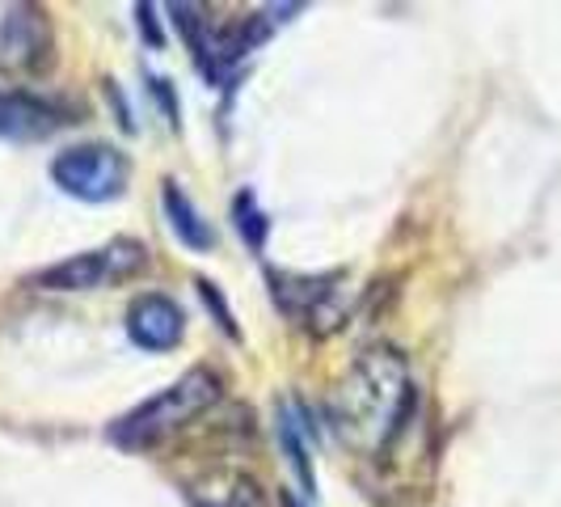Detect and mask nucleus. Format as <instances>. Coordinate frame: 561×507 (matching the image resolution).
I'll return each instance as SVG.
<instances>
[{
	"instance_id": "9b49d317",
	"label": "nucleus",
	"mask_w": 561,
	"mask_h": 507,
	"mask_svg": "<svg viewBox=\"0 0 561 507\" xmlns=\"http://www.w3.org/2000/svg\"><path fill=\"white\" fill-rule=\"evenodd\" d=\"M232 221H237V228H241L245 246H250V250H262V241H266V212H257V203H253L250 191L237 195V203H232Z\"/></svg>"
},
{
	"instance_id": "7ed1b4c3",
	"label": "nucleus",
	"mask_w": 561,
	"mask_h": 507,
	"mask_svg": "<svg viewBox=\"0 0 561 507\" xmlns=\"http://www.w3.org/2000/svg\"><path fill=\"white\" fill-rule=\"evenodd\" d=\"M144 262H148V250H144L140 241L118 237V241L102 246V250L72 254V258H64L56 267L34 271L30 288H38V292H93V288H111V283L131 280Z\"/></svg>"
},
{
	"instance_id": "9d476101",
	"label": "nucleus",
	"mask_w": 561,
	"mask_h": 507,
	"mask_svg": "<svg viewBox=\"0 0 561 507\" xmlns=\"http://www.w3.org/2000/svg\"><path fill=\"white\" fill-rule=\"evenodd\" d=\"M161 203H165V221H169V228H173V237H178L186 250H211V246H216L211 225L203 221V212H198L195 203L182 195V187H178V182H165Z\"/></svg>"
},
{
	"instance_id": "423d86ee",
	"label": "nucleus",
	"mask_w": 561,
	"mask_h": 507,
	"mask_svg": "<svg viewBox=\"0 0 561 507\" xmlns=\"http://www.w3.org/2000/svg\"><path fill=\"white\" fill-rule=\"evenodd\" d=\"M51 59V18L38 4H18L0 22V68L38 72Z\"/></svg>"
},
{
	"instance_id": "6e6552de",
	"label": "nucleus",
	"mask_w": 561,
	"mask_h": 507,
	"mask_svg": "<svg viewBox=\"0 0 561 507\" xmlns=\"http://www.w3.org/2000/svg\"><path fill=\"white\" fill-rule=\"evenodd\" d=\"M59 123H64V114L51 102H43L34 93H18V89H0V140H43Z\"/></svg>"
},
{
	"instance_id": "f257e3e1",
	"label": "nucleus",
	"mask_w": 561,
	"mask_h": 507,
	"mask_svg": "<svg viewBox=\"0 0 561 507\" xmlns=\"http://www.w3.org/2000/svg\"><path fill=\"white\" fill-rule=\"evenodd\" d=\"M410 406L405 356L393 347H367L337 390V419L359 444H389Z\"/></svg>"
},
{
	"instance_id": "0eeeda50",
	"label": "nucleus",
	"mask_w": 561,
	"mask_h": 507,
	"mask_svg": "<svg viewBox=\"0 0 561 507\" xmlns=\"http://www.w3.org/2000/svg\"><path fill=\"white\" fill-rule=\"evenodd\" d=\"M127 335L144 351H169V347H178L182 335H186V317H182V309L169 296L148 292V296H140L127 309Z\"/></svg>"
},
{
	"instance_id": "39448f33",
	"label": "nucleus",
	"mask_w": 561,
	"mask_h": 507,
	"mask_svg": "<svg viewBox=\"0 0 561 507\" xmlns=\"http://www.w3.org/2000/svg\"><path fill=\"white\" fill-rule=\"evenodd\" d=\"M271 283L279 309L317 335L337 330L351 313V288H342V275H271Z\"/></svg>"
},
{
	"instance_id": "f03ea898",
	"label": "nucleus",
	"mask_w": 561,
	"mask_h": 507,
	"mask_svg": "<svg viewBox=\"0 0 561 507\" xmlns=\"http://www.w3.org/2000/svg\"><path fill=\"white\" fill-rule=\"evenodd\" d=\"M220 376L211 368H191L186 376H178L169 390L140 402L131 415L114 422V444L123 449H148L157 440H165L173 431H182L186 422H195L203 410H211L220 402Z\"/></svg>"
},
{
	"instance_id": "1a4fd4ad",
	"label": "nucleus",
	"mask_w": 561,
	"mask_h": 507,
	"mask_svg": "<svg viewBox=\"0 0 561 507\" xmlns=\"http://www.w3.org/2000/svg\"><path fill=\"white\" fill-rule=\"evenodd\" d=\"M191 507H266L262 486L241 470H207L195 482H182Z\"/></svg>"
},
{
	"instance_id": "20e7f679",
	"label": "nucleus",
	"mask_w": 561,
	"mask_h": 507,
	"mask_svg": "<svg viewBox=\"0 0 561 507\" xmlns=\"http://www.w3.org/2000/svg\"><path fill=\"white\" fill-rule=\"evenodd\" d=\"M51 178L64 195L81 203H111L127 187V157L111 144H77L51 161Z\"/></svg>"
}]
</instances>
